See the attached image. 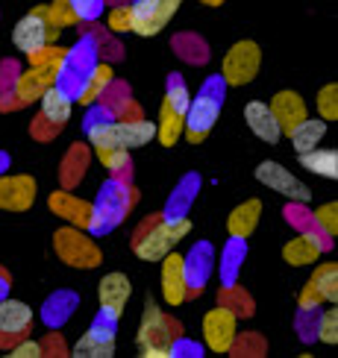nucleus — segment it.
Returning <instances> with one entry per match:
<instances>
[{
	"mask_svg": "<svg viewBox=\"0 0 338 358\" xmlns=\"http://www.w3.org/2000/svg\"><path fill=\"white\" fill-rule=\"evenodd\" d=\"M315 109H318V117L321 121H338V85L335 83H327L318 88L315 94Z\"/></svg>",
	"mask_w": 338,
	"mask_h": 358,
	"instance_id": "nucleus-35",
	"label": "nucleus"
},
{
	"mask_svg": "<svg viewBox=\"0 0 338 358\" xmlns=\"http://www.w3.org/2000/svg\"><path fill=\"white\" fill-rule=\"evenodd\" d=\"M294 147V153H309V150H315V147H321V141L327 138V121H321V117H303V121L294 127L288 136H286Z\"/></svg>",
	"mask_w": 338,
	"mask_h": 358,
	"instance_id": "nucleus-25",
	"label": "nucleus"
},
{
	"mask_svg": "<svg viewBox=\"0 0 338 358\" xmlns=\"http://www.w3.org/2000/svg\"><path fill=\"white\" fill-rule=\"evenodd\" d=\"M71 112H73V94L65 85L53 83L44 88V94L38 97V121L41 124H48L56 132L71 121Z\"/></svg>",
	"mask_w": 338,
	"mask_h": 358,
	"instance_id": "nucleus-15",
	"label": "nucleus"
},
{
	"mask_svg": "<svg viewBox=\"0 0 338 358\" xmlns=\"http://www.w3.org/2000/svg\"><path fill=\"white\" fill-rule=\"evenodd\" d=\"M259 68H262V48L256 41L241 38L224 53V59H220L218 77L224 80V85H230V88H241V85L256 80Z\"/></svg>",
	"mask_w": 338,
	"mask_h": 358,
	"instance_id": "nucleus-6",
	"label": "nucleus"
},
{
	"mask_svg": "<svg viewBox=\"0 0 338 358\" xmlns=\"http://www.w3.org/2000/svg\"><path fill=\"white\" fill-rule=\"evenodd\" d=\"M191 232V217L185 215H159L147 217L136 238H132V252L141 262H159L165 252H171L183 238Z\"/></svg>",
	"mask_w": 338,
	"mask_h": 358,
	"instance_id": "nucleus-1",
	"label": "nucleus"
},
{
	"mask_svg": "<svg viewBox=\"0 0 338 358\" xmlns=\"http://www.w3.org/2000/svg\"><path fill=\"white\" fill-rule=\"evenodd\" d=\"M112 80H115V68L109 62H94L83 73V83H80L77 92H73V103H80V106H94V103L109 92Z\"/></svg>",
	"mask_w": 338,
	"mask_h": 358,
	"instance_id": "nucleus-21",
	"label": "nucleus"
},
{
	"mask_svg": "<svg viewBox=\"0 0 338 358\" xmlns=\"http://www.w3.org/2000/svg\"><path fill=\"white\" fill-rule=\"evenodd\" d=\"M73 308H77V294H73V291H59V294L50 296L48 303H44V308H41V320L48 323L50 329H59L62 323L71 320Z\"/></svg>",
	"mask_w": 338,
	"mask_h": 358,
	"instance_id": "nucleus-28",
	"label": "nucleus"
},
{
	"mask_svg": "<svg viewBox=\"0 0 338 358\" xmlns=\"http://www.w3.org/2000/svg\"><path fill=\"white\" fill-rule=\"evenodd\" d=\"M200 332L206 350L215 355H227L235 350V341H239V315L230 311L227 306H215L203 315Z\"/></svg>",
	"mask_w": 338,
	"mask_h": 358,
	"instance_id": "nucleus-7",
	"label": "nucleus"
},
{
	"mask_svg": "<svg viewBox=\"0 0 338 358\" xmlns=\"http://www.w3.org/2000/svg\"><path fill=\"white\" fill-rule=\"evenodd\" d=\"M183 129H185V117L171 112L165 103L159 106V117H156V141L162 147H174L176 141L183 138Z\"/></svg>",
	"mask_w": 338,
	"mask_h": 358,
	"instance_id": "nucleus-30",
	"label": "nucleus"
},
{
	"mask_svg": "<svg viewBox=\"0 0 338 358\" xmlns=\"http://www.w3.org/2000/svg\"><path fill=\"white\" fill-rule=\"evenodd\" d=\"M38 197V182L29 173L0 176V208L3 212H29Z\"/></svg>",
	"mask_w": 338,
	"mask_h": 358,
	"instance_id": "nucleus-14",
	"label": "nucleus"
},
{
	"mask_svg": "<svg viewBox=\"0 0 338 358\" xmlns=\"http://www.w3.org/2000/svg\"><path fill=\"white\" fill-rule=\"evenodd\" d=\"M162 103H165L171 112L185 117L188 103H191V92H188V85H185V80L180 77V73H174V77L168 80V88H165V97H162Z\"/></svg>",
	"mask_w": 338,
	"mask_h": 358,
	"instance_id": "nucleus-33",
	"label": "nucleus"
},
{
	"mask_svg": "<svg viewBox=\"0 0 338 358\" xmlns=\"http://www.w3.org/2000/svg\"><path fill=\"white\" fill-rule=\"evenodd\" d=\"M253 176L265 188H271L274 194H279V197H286L288 203H297V206L312 203V188H309L297 173H291L286 165H279V162H274V159L259 162Z\"/></svg>",
	"mask_w": 338,
	"mask_h": 358,
	"instance_id": "nucleus-8",
	"label": "nucleus"
},
{
	"mask_svg": "<svg viewBox=\"0 0 338 358\" xmlns=\"http://www.w3.org/2000/svg\"><path fill=\"white\" fill-rule=\"evenodd\" d=\"M6 291H9V276H6L3 271H0V300L6 296Z\"/></svg>",
	"mask_w": 338,
	"mask_h": 358,
	"instance_id": "nucleus-43",
	"label": "nucleus"
},
{
	"mask_svg": "<svg viewBox=\"0 0 338 358\" xmlns=\"http://www.w3.org/2000/svg\"><path fill=\"white\" fill-rule=\"evenodd\" d=\"M73 6V15H77V21L85 24V21H97L103 9H106V0H71Z\"/></svg>",
	"mask_w": 338,
	"mask_h": 358,
	"instance_id": "nucleus-39",
	"label": "nucleus"
},
{
	"mask_svg": "<svg viewBox=\"0 0 338 358\" xmlns=\"http://www.w3.org/2000/svg\"><path fill=\"white\" fill-rule=\"evenodd\" d=\"M48 208L56 217H62L65 223L80 227V229L92 227V217H94V206L83 197H77V194H71V191H53L48 197Z\"/></svg>",
	"mask_w": 338,
	"mask_h": 358,
	"instance_id": "nucleus-17",
	"label": "nucleus"
},
{
	"mask_svg": "<svg viewBox=\"0 0 338 358\" xmlns=\"http://www.w3.org/2000/svg\"><path fill=\"white\" fill-rule=\"evenodd\" d=\"M156 138V121L147 117H115L112 121V141L124 150H141Z\"/></svg>",
	"mask_w": 338,
	"mask_h": 358,
	"instance_id": "nucleus-16",
	"label": "nucleus"
},
{
	"mask_svg": "<svg viewBox=\"0 0 338 358\" xmlns=\"http://www.w3.org/2000/svg\"><path fill=\"white\" fill-rule=\"evenodd\" d=\"M200 3H203V6H212V9H215V6H224L227 0H200Z\"/></svg>",
	"mask_w": 338,
	"mask_h": 358,
	"instance_id": "nucleus-44",
	"label": "nucleus"
},
{
	"mask_svg": "<svg viewBox=\"0 0 338 358\" xmlns=\"http://www.w3.org/2000/svg\"><path fill=\"white\" fill-rule=\"evenodd\" d=\"M115 341H118V320L97 315L94 323L88 326V332L73 341L71 355L73 358H112Z\"/></svg>",
	"mask_w": 338,
	"mask_h": 358,
	"instance_id": "nucleus-10",
	"label": "nucleus"
},
{
	"mask_svg": "<svg viewBox=\"0 0 338 358\" xmlns=\"http://www.w3.org/2000/svg\"><path fill=\"white\" fill-rule=\"evenodd\" d=\"M53 83L56 80L44 68L29 65L27 71H21L18 77H15V85H12L15 106H29V103H38V97L44 94V88L53 85Z\"/></svg>",
	"mask_w": 338,
	"mask_h": 358,
	"instance_id": "nucleus-23",
	"label": "nucleus"
},
{
	"mask_svg": "<svg viewBox=\"0 0 338 358\" xmlns=\"http://www.w3.org/2000/svg\"><path fill=\"white\" fill-rule=\"evenodd\" d=\"M268 106H271V112L276 117L279 129H283V138L303 121V117H309V103L303 100L300 92H294V88H283V92H276Z\"/></svg>",
	"mask_w": 338,
	"mask_h": 358,
	"instance_id": "nucleus-18",
	"label": "nucleus"
},
{
	"mask_svg": "<svg viewBox=\"0 0 338 358\" xmlns=\"http://www.w3.org/2000/svg\"><path fill=\"white\" fill-rule=\"evenodd\" d=\"M176 338H183V326L171 320L162 311L153 296H147L144 303V315L139 323V335H136V347L141 358H171V344Z\"/></svg>",
	"mask_w": 338,
	"mask_h": 358,
	"instance_id": "nucleus-2",
	"label": "nucleus"
},
{
	"mask_svg": "<svg viewBox=\"0 0 338 358\" xmlns=\"http://www.w3.org/2000/svg\"><path fill=\"white\" fill-rule=\"evenodd\" d=\"M159 291H162V300L171 308H180L188 296H191V288H188V279H185V264H183V252H165L159 259Z\"/></svg>",
	"mask_w": 338,
	"mask_h": 358,
	"instance_id": "nucleus-11",
	"label": "nucleus"
},
{
	"mask_svg": "<svg viewBox=\"0 0 338 358\" xmlns=\"http://www.w3.org/2000/svg\"><path fill=\"white\" fill-rule=\"evenodd\" d=\"M33 323H36V311L24 300L3 296V300H0V347L27 338L29 329H33Z\"/></svg>",
	"mask_w": 338,
	"mask_h": 358,
	"instance_id": "nucleus-12",
	"label": "nucleus"
},
{
	"mask_svg": "<svg viewBox=\"0 0 338 358\" xmlns=\"http://www.w3.org/2000/svg\"><path fill=\"white\" fill-rule=\"evenodd\" d=\"M92 206H94V217H92V227H88V232L100 235L106 229H115L118 223L124 220V212L129 206V194H127V188L121 182H118V179H109V182L100 188V197Z\"/></svg>",
	"mask_w": 338,
	"mask_h": 358,
	"instance_id": "nucleus-9",
	"label": "nucleus"
},
{
	"mask_svg": "<svg viewBox=\"0 0 338 358\" xmlns=\"http://www.w3.org/2000/svg\"><path fill=\"white\" fill-rule=\"evenodd\" d=\"M59 36H62V27L53 21L50 6H48V3H38V6L29 9L18 24H15V29H12V44H15V50H21V53L27 56V53L44 48V44L56 41Z\"/></svg>",
	"mask_w": 338,
	"mask_h": 358,
	"instance_id": "nucleus-5",
	"label": "nucleus"
},
{
	"mask_svg": "<svg viewBox=\"0 0 338 358\" xmlns=\"http://www.w3.org/2000/svg\"><path fill=\"white\" fill-rule=\"evenodd\" d=\"M220 306H227L239 317H250L256 311L253 308V300H247V296L239 288H232V285H224V291H220Z\"/></svg>",
	"mask_w": 338,
	"mask_h": 358,
	"instance_id": "nucleus-38",
	"label": "nucleus"
},
{
	"mask_svg": "<svg viewBox=\"0 0 338 358\" xmlns=\"http://www.w3.org/2000/svg\"><path fill=\"white\" fill-rule=\"evenodd\" d=\"M297 162L303 171L315 173V176L338 179V150H332V147H315V150H309V153H300Z\"/></svg>",
	"mask_w": 338,
	"mask_h": 358,
	"instance_id": "nucleus-27",
	"label": "nucleus"
},
{
	"mask_svg": "<svg viewBox=\"0 0 338 358\" xmlns=\"http://www.w3.org/2000/svg\"><path fill=\"white\" fill-rule=\"evenodd\" d=\"M321 306H327V303H323V300H321V294L306 282V285L300 288V294H297V308L303 311V315H315Z\"/></svg>",
	"mask_w": 338,
	"mask_h": 358,
	"instance_id": "nucleus-42",
	"label": "nucleus"
},
{
	"mask_svg": "<svg viewBox=\"0 0 338 358\" xmlns=\"http://www.w3.org/2000/svg\"><path fill=\"white\" fill-rule=\"evenodd\" d=\"M180 6H183V0H156V3H153V15H150V21H147V29H144V38L159 36L162 29L171 24L174 15L180 12Z\"/></svg>",
	"mask_w": 338,
	"mask_h": 358,
	"instance_id": "nucleus-32",
	"label": "nucleus"
},
{
	"mask_svg": "<svg viewBox=\"0 0 338 358\" xmlns=\"http://www.w3.org/2000/svg\"><path fill=\"white\" fill-rule=\"evenodd\" d=\"M53 252L59 256V262L73 267V271H94L103 262V252L94 244L92 232L71 227V223H65V227H59L53 232Z\"/></svg>",
	"mask_w": 338,
	"mask_h": 358,
	"instance_id": "nucleus-4",
	"label": "nucleus"
},
{
	"mask_svg": "<svg viewBox=\"0 0 338 358\" xmlns=\"http://www.w3.org/2000/svg\"><path fill=\"white\" fill-rule=\"evenodd\" d=\"M44 355V344L36 338H21V341H15V344L9 347V358H41Z\"/></svg>",
	"mask_w": 338,
	"mask_h": 358,
	"instance_id": "nucleus-40",
	"label": "nucleus"
},
{
	"mask_svg": "<svg viewBox=\"0 0 338 358\" xmlns=\"http://www.w3.org/2000/svg\"><path fill=\"white\" fill-rule=\"evenodd\" d=\"M309 285L321 294L323 303H335L338 300V264L335 262H315Z\"/></svg>",
	"mask_w": 338,
	"mask_h": 358,
	"instance_id": "nucleus-29",
	"label": "nucleus"
},
{
	"mask_svg": "<svg viewBox=\"0 0 338 358\" xmlns=\"http://www.w3.org/2000/svg\"><path fill=\"white\" fill-rule=\"evenodd\" d=\"M50 6V15H53V21L59 24V27H77L80 21H77V15H73V6H71V0H53V3H48Z\"/></svg>",
	"mask_w": 338,
	"mask_h": 358,
	"instance_id": "nucleus-41",
	"label": "nucleus"
},
{
	"mask_svg": "<svg viewBox=\"0 0 338 358\" xmlns=\"http://www.w3.org/2000/svg\"><path fill=\"white\" fill-rule=\"evenodd\" d=\"M244 124L253 136L265 144H279L283 141V129H279L276 117L271 112V106L265 100H250L244 103Z\"/></svg>",
	"mask_w": 338,
	"mask_h": 358,
	"instance_id": "nucleus-19",
	"label": "nucleus"
},
{
	"mask_svg": "<svg viewBox=\"0 0 338 358\" xmlns=\"http://www.w3.org/2000/svg\"><path fill=\"white\" fill-rule=\"evenodd\" d=\"M132 296V282L127 273L112 271L97 282V303H100V315L109 320H121L124 308Z\"/></svg>",
	"mask_w": 338,
	"mask_h": 358,
	"instance_id": "nucleus-13",
	"label": "nucleus"
},
{
	"mask_svg": "<svg viewBox=\"0 0 338 358\" xmlns=\"http://www.w3.org/2000/svg\"><path fill=\"white\" fill-rule=\"evenodd\" d=\"M94 156L103 168H106L112 176H118L121 171L129 168V150H124V147L118 144H106V147H94Z\"/></svg>",
	"mask_w": 338,
	"mask_h": 358,
	"instance_id": "nucleus-34",
	"label": "nucleus"
},
{
	"mask_svg": "<svg viewBox=\"0 0 338 358\" xmlns=\"http://www.w3.org/2000/svg\"><path fill=\"white\" fill-rule=\"evenodd\" d=\"M312 220L315 227L327 235V238H335L338 235V203L330 200V203H321L315 212H312Z\"/></svg>",
	"mask_w": 338,
	"mask_h": 358,
	"instance_id": "nucleus-36",
	"label": "nucleus"
},
{
	"mask_svg": "<svg viewBox=\"0 0 338 358\" xmlns=\"http://www.w3.org/2000/svg\"><path fill=\"white\" fill-rule=\"evenodd\" d=\"M183 264H185L188 288H191V294H197L206 282H209V276L215 271V247L209 241L195 244L188 256H183Z\"/></svg>",
	"mask_w": 338,
	"mask_h": 358,
	"instance_id": "nucleus-22",
	"label": "nucleus"
},
{
	"mask_svg": "<svg viewBox=\"0 0 338 358\" xmlns=\"http://www.w3.org/2000/svg\"><path fill=\"white\" fill-rule=\"evenodd\" d=\"M68 53H71V48H62V44L50 41V44H44V48L27 53V62L36 65V68H44L59 83V77H62V71L68 65Z\"/></svg>",
	"mask_w": 338,
	"mask_h": 358,
	"instance_id": "nucleus-26",
	"label": "nucleus"
},
{
	"mask_svg": "<svg viewBox=\"0 0 338 358\" xmlns=\"http://www.w3.org/2000/svg\"><path fill=\"white\" fill-rule=\"evenodd\" d=\"M106 29H109L112 36L132 33V6L129 3H115L106 12Z\"/></svg>",
	"mask_w": 338,
	"mask_h": 358,
	"instance_id": "nucleus-37",
	"label": "nucleus"
},
{
	"mask_svg": "<svg viewBox=\"0 0 338 358\" xmlns=\"http://www.w3.org/2000/svg\"><path fill=\"white\" fill-rule=\"evenodd\" d=\"M224 88H227L224 80L212 77L203 83L197 94H191L188 112H185V129H183V136L191 144H200L203 138H209V132L215 129L220 109H224Z\"/></svg>",
	"mask_w": 338,
	"mask_h": 358,
	"instance_id": "nucleus-3",
	"label": "nucleus"
},
{
	"mask_svg": "<svg viewBox=\"0 0 338 358\" xmlns=\"http://www.w3.org/2000/svg\"><path fill=\"white\" fill-rule=\"evenodd\" d=\"M323 244L318 232H297L294 238L283 244V262L288 267H312L315 262H321Z\"/></svg>",
	"mask_w": 338,
	"mask_h": 358,
	"instance_id": "nucleus-20",
	"label": "nucleus"
},
{
	"mask_svg": "<svg viewBox=\"0 0 338 358\" xmlns=\"http://www.w3.org/2000/svg\"><path fill=\"white\" fill-rule=\"evenodd\" d=\"M315 341L330 344V347L338 344V308H335V303H327V308L315 315Z\"/></svg>",
	"mask_w": 338,
	"mask_h": 358,
	"instance_id": "nucleus-31",
	"label": "nucleus"
},
{
	"mask_svg": "<svg viewBox=\"0 0 338 358\" xmlns=\"http://www.w3.org/2000/svg\"><path fill=\"white\" fill-rule=\"evenodd\" d=\"M262 200L259 197H250L244 203H239L232 208V212L227 215V232L230 238H239V241H247L250 235L256 232L259 220H262Z\"/></svg>",
	"mask_w": 338,
	"mask_h": 358,
	"instance_id": "nucleus-24",
	"label": "nucleus"
}]
</instances>
